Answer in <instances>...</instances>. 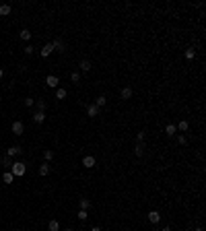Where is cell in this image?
Masks as SVG:
<instances>
[{
  "label": "cell",
  "instance_id": "20",
  "mask_svg": "<svg viewBox=\"0 0 206 231\" xmlns=\"http://www.w3.org/2000/svg\"><path fill=\"white\" fill-rule=\"evenodd\" d=\"M0 165H4V167H13V159L6 157V155H2V157H0Z\"/></svg>",
  "mask_w": 206,
  "mask_h": 231
},
{
  "label": "cell",
  "instance_id": "33",
  "mask_svg": "<svg viewBox=\"0 0 206 231\" xmlns=\"http://www.w3.org/2000/svg\"><path fill=\"white\" fill-rule=\"evenodd\" d=\"M188 143V138L183 136V134H179V136H177V144H186Z\"/></svg>",
  "mask_w": 206,
  "mask_h": 231
},
{
  "label": "cell",
  "instance_id": "3",
  "mask_svg": "<svg viewBox=\"0 0 206 231\" xmlns=\"http://www.w3.org/2000/svg\"><path fill=\"white\" fill-rule=\"evenodd\" d=\"M99 112H101V109H99L95 103H89V105H87V116H89V118H97Z\"/></svg>",
  "mask_w": 206,
  "mask_h": 231
},
{
  "label": "cell",
  "instance_id": "16",
  "mask_svg": "<svg viewBox=\"0 0 206 231\" xmlns=\"http://www.w3.org/2000/svg\"><path fill=\"white\" fill-rule=\"evenodd\" d=\"M19 37H21L23 41H29V39H31V31H29V29H21V31H19Z\"/></svg>",
  "mask_w": 206,
  "mask_h": 231
},
{
  "label": "cell",
  "instance_id": "32",
  "mask_svg": "<svg viewBox=\"0 0 206 231\" xmlns=\"http://www.w3.org/2000/svg\"><path fill=\"white\" fill-rule=\"evenodd\" d=\"M87 217H89L87 211H79V219H80V221H87Z\"/></svg>",
  "mask_w": 206,
  "mask_h": 231
},
{
  "label": "cell",
  "instance_id": "37",
  "mask_svg": "<svg viewBox=\"0 0 206 231\" xmlns=\"http://www.w3.org/2000/svg\"><path fill=\"white\" fill-rule=\"evenodd\" d=\"M196 231H204V229H202V227H196Z\"/></svg>",
  "mask_w": 206,
  "mask_h": 231
},
{
  "label": "cell",
  "instance_id": "38",
  "mask_svg": "<svg viewBox=\"0 0 206 231\" xmlns=\"http://www.w3.org/2000/svg\"><path fill=\"white\" fill-rule=\"evenodd\" d=\"M64 231H74V229H70V227H66V229H64Z\"/></svg>",
  "mask_w": 206,
  "mask_h": 231
},
{
  "label": "cell",
  "instance_id": "36",
  "mask_svg": "<svg viewBox=\"0 0 206 231\" xmlns=\"http://www.w3.org/2000/svg\"><path fill=\"white\" fill-rule=\"evenodd\" d=\"M161 231H171V227H163V229Z\"/></svg>",
  "mask_w": 206,
  "mask_h": 231
},
{
  "label": "cell",
  "instance_id": "1",
  "mask_svg": "<svg viewBox=\"0 0 206 231\" xmlns=\"http://www.w3.org/2000/svg\"><path fill=\"white\" fill-rule=\"evenodd\" d=\"M25 171H27V165H25L23 161H13V167H10V173L15 177L19 176H25Z\"/></svg>",
  "mask_w": 206,
  "mask_h": 231
},
{
  "label": "cell",
  "instance_id": "17",
  "mask_svg": "<svg viewBox=\"0 0 206 231\" xmlns=\"http://www.w3.org/2000/svg\"><path fill=\"white\" fill-rule=\"evenodd\" d=\"M10 4H0V17H8L10 15Z\"/></svg>",
  "mask_w": 206,
  "mask_h": 231
},
{
  "label": "cell",
  "instance_id": "39",
  "mask_svg": "<svg viewBox=\"0 0 206 231\" xmlns=\"http://www.w3.org/2000/svg\"><path fill=\"white\" fill-rule=\"evenodd\" d=\"M15 231H19V229H15Z\"/></svg>",
  "mask_w": 206,
  "mask_h": 231
},
{
  "label": "cell",
  "instance_id": "15",
  "mask_svg": "<svg viewBox=\"0 0 206 231\" xmlns=\"http://www.w3.org/2000/svg\"><path fill=\"white\" fill-rule=\"evenodd\" d=\"M79 204H80V211H89V208H91V200H89V198H80Z\"/></svg>",
  "mask_w": 206,
  "mask_h": 231
},
{
  "label": "cell",
  "instance_id": "25",
  "mask_svg": "<svg viewBox=\"0 0 206 231\" xmlns=\"http://www.w3.org/2000/svg\"><path fill=\"white\" fill-rule=\"evenodd\" d=\"M49 169H52V167H49L48 163H44V165H39V169H37V171H39V176H48Z\"/></svg>",
  "mask_w": 206,
  "mask_h": 231
},
{
  "label": "cell",
  "instance_id": "18",
  "mask_svg": "<svg viewBox=\"0 0 206 231\" xmlns=\"http://www.w3.org/2000/svg\"><path fill=\"white\" fill-rule=\"evenodd\" d=\"M105 103H107V97H105V95H99V97L95 99V105H97L99 109H101V108H103V105H105Z\"/></svg>",
  "mask_w": 206,
  "mask_h": 231
},
{
  "label": "cell",
  "instance_id": "9",
  "mask_svg": "<svg viewBox=\"0 0 206 231\" xmlns=\"http://www.w3.org/2000/svg\"><path fill=\"white\" fill-rule=\"evenodd\" d=\"M175 128L179 132H188V130H190V124H188V120H179V122L175 124Z\"/></svg>",
  "mask_w": 206,
  "mask_h": 231
},
{
  "label": "cell",
  "instance_id": "23",
  "mask_svg": "<svg viewBox=\"0 0 206 231\" xmlns=\"http://www.w3.org/2000/svg\"><path fill=\"white\" fill-rule=\"evenodd\" d=\"M44 159H45V163H49L52 159H54V151H52V149H45V151H44Z\"/></svg>",
  "mask_w": 206,
  "mask_h": 231
},
{
  "label": "cell",
  "instance_id": "34",
  "mask_svg": "<svg viewBox=\"0 0 206 231\" xmlns=\"http://www.w3.org/2000/svg\"><path fill=\"white\" fill-rule=\"evenodd\" d=\"M2 76H4V70H2V66H0V79H2Z\"/></svg>",
  "mask_w": 206,
  "mask_h": 231
},
{
  "label": "cell",
  "instance_id": "26",
  "mask_svg": "<svg viewBox=\"0 0 206 231\" xmlns=\"http://www.w3.org/2000/svg\"><path fill=\"white\" fill-rule=\"evenodd\" d=\"M186 58H188V60H194V58H196V50H194V48L186 50Z\"/></svg>",
  "mask_w": 206,
  "mask_h": 231
},
{
  "label": "cell",
  "instance_id": "24",
  "mask_svg": "<svg viewBox=\"0 0 206 231\" xmlns=\"http://www.w3.org/2000/svg\"><path fill=\"white\" fill-rule=\"evenodd\" d=\"M80 70H83V72H89V70H91V62H89V60H80Z\"/></svg>",
  "mask_w": 206,
  "mask_h": 231
},
{
  "label": "cell",
  "instance_id": "6",
  "mask_svg": "<svg viewBox=\"0 0 206 231\" xmlns=\"http://www.w3.org/2000/svg\"><path fill=\"white\" fill-rule=\"evenodd\" d=\"M52 52H54V48H52V44H45L44 48L39 50V54H41V58H48V56H52Z\"/></svg>",
  "mask_w": 206,
  "mask_h": 231
},
{
  "label": "cell",
  "instance_id": "13",
  "mask_svg": "<svg viewBox=\"0 0 206 231\" xmlns=\"http://www.w3.org/2000/svg\"><path fill=\"white\" fill-rule=\"evenodd\" d=\"M134 155H136V157H144V144L142 143H136V147H134Z\"/></svg>",
  "mask_w": 206,
  "mask_h": 231
},
{
  "label": "cell",
  "instance_id": "14",
  "mask_svg": "<svg viewBox=\"0 0 206 231\" xmlns=\"http://www.w3.org/2000/svg\"><path fill=\"white\" fill-rule=\"evenodd\" d=\"M2 182H4V184H13V182H15V176H13L10 171H4V173H2Z\"/></svg>",
  "mask_w": 206,
  "mask_h": 231
},
{
  "label": "cell",
  "instance_id": "21",
  "mask_svg": "<svg viewBox=\"0 0 206 231\" xmlns=\"http://www.w3.org/2000/svg\"><path fill=\"white\" fill-rule=\"evenodd\" d=\"M48 231H60V223L56 221V219H52V221L48 223Z\"/></svg>",
  "mask_w": 206,
  "mask_h": 231
},
{
  "label": "cell",
  "instance_id": "5",
  "mask_svg": "<svg viewBox=\"0 0 206 231\" xmlns=\"http://www.w3.org/2000/svg\"><path fill=\"white\" fill-rule=\"evenodd\" d=\"M19 153H21V147H19V144H13L10 149H6V157H10V159H13V157H17Z\"/></svg>",
  "mask_w": 206,
  "mask_h": 231
},
{
  "label": "cell",
  "instance_id": "22",
  "mask_svg": "<svg viewBox=\"0 0 206 231\" xmlns=\"http://www.w3.org/2000/svg\"><path fill=\"white\" fill-rule=\"evenodd\" d=\"M120 95H122V99H130V97H132V89H130V87H124L122 91H120Z\"/></svg>",
  "mask_w": 206,
  "mask_h": 231
},
{
  "label": "cell",
  "instance_id": "28",
  "mask_svg": "<svg viewBox=\"0 0 206 231\" xmlns=\"http://www.w3.org/2000/svg\"><path fill=\"white\" fill-rule=\"evenodd\" d=\"M70 81H72V83H80V74L79 72H72V74H70Z\"/></svg>",
  "mask_w": 206,
  "mask_h": 231
},
{
  "label": "cell",
  "instance_id": "8",
  "mask_svg": "<svg viewBox=\"0 0 206 231\" xmlns=\"http://www.w3.org/2000/svg\"><path fill=\"white\" fill-rule=\"evenodd\" d=\"M52 48H54V52H64L66 45H64L62 39H54V41H52Z\"/></svg>",
  "mask_w": 206,
  "mask_h": 231
},
{
  "label": "cell",
  "instance_id": "7",
  "mask_svg": "<svg viewBox=\"0 0 206 231\" xmlns=\"http://www.w3.org/2000/svg\"><path fill=\"white\" fill-rule=\"evenodd\" d=\"M83 167H87V169L95 167V157H93V155H87V157L83 159Z\"/></svg>",
  "mask_w": 206,
  "mask_h": 231
},
{
  "label": "cell",
  "instance_id": "11",
  "mask_svg": "<svg viewBox=\"0 0 206 231\" xmlns=\"http://www.w3.org/2000/svg\"><path fill=\"white\" fill-rule=\"evenodd\" d=\"M33 122L35 124H44L45 122V112H35L33 113Z\"/></svg>",
  "mask_w": 206,
  "mask_h": 231
},
{
  "label": "cell",
  "instance_id": "12",
  "mask_svg": "<svg viewBox=\"0 0 206 231\" xmlns=\"http://www.w3.org/2000/svg\"><path fill=\"white\" fill-rule=\"evenodd\" d=\"M165 134H167V136H175V134H177L175 124H167V126H165Z\"/></svg>",
  "mask_w": 206,
  "mask_h": 231
},
{
  "label": "cell",
  "instance_id": "4",
  "mask_svg": "<svg viewBox=\"0 0 206 231\" xmlns=\"http://www.w3.org/2000/svg\"><path fill=\"white\" fill-rule=\"evenodd\" d=\"M25 132V126H23V122H13V134H17V136H21V134Z\"/></svg>",
  "mask_w": 206,
  "mask_h": 231
},
{
  "label": "cell",
  "instance_id": "30",
  "mask_svg": "<svg viewBox=\"0 0 206 231\" xmlns=\"http://www.w3.org/2000/svg\"><path fill=\"white\" fill-rule=\"evenodd\" d=\"M25 105H27V108H33V105H35V99L33 97H27V99H25Z\"/></svg>",
  "mask_w": 206,
  "mask_h": 231
},
{
  "label": "cell",
  "instance_id": "31",
  "mask_svg": "<svg viewBox=\"0 0 206 231\" xmlns=\"http://www.w3.org/2000/svg\"><path fill=\"white\" fill-rule=\"evenodd\" d=\"M23 52H25V54H27V56H31V54H33V52H35V48H33V45L29 44V45H27V48L23 50Z\"/></svg>",
  "mask_w": 206,
  "mask_h": 231
},
{
  "label": "cell",
  "instance_id": "27",
  "mask_svg": "<svg viewBox=\"0 0 206 231\" xmlns=\"http://www.w3.org/2000/svg\"><path fill=\"white\" fill-rule=\"evenodd\" d=\"M56 97L64 99V97H66V89H56Z\"/></svg>",
  "mask_w": 206,
  "mask_h": 231
},
{
  "label": "cell",
  "instance_id": "2",
  "mask_svg": "<svg viewBox=\"0 0 206 231\" xmlns=\"http://www.w3.org/2000/svg\"><path fill=\"white\" fill-rule=\"evenodd\" d=\"M45 85H48V87H52V89H56V87L60 85V79L56 76V74H48V76H45Z\"/></svg>",
  "mask_w": 206,
  "mask_h": 231
},
{
  "label": "cell",
  "instance_id": "19",
  "mask_svg": "<svg viewBox=\"0 0 206 231\" xmlns=\"http://www.w3.org/2000/svg\"><path fill=\"white\" fill-rule=\"evenodd\" d=\"M35 108H37V112H45V108H48L45 99H37V101H35Z\"/></svg>",
  "mask_w": 206,
  "mask_h": 231
},
{
  "label": "cell",
  "instance_id": "29",
  "mask_svg": "<svg viewBox=\"0 0 206 231\" xmlns=\"http://www.w3.org/2000/svg\"><path fill=\"white\" fill-rule=\"evenodd\" d=\"M144 138H147V132H138L136 134V143H144Z\"/></svg>",
  "mask_w": 206,
  "mask_h": 231
},
{
  "label": "cell",
  "instance_id": "35",
  "mask_svg": "<svg viewBox=\"0 0 206 231\" xmlns=\"http://www.w3.org/2000/svg\"><path fill=\"white\" fill-rule=\"evenodd\" d=\"M91 231H103V229H101V227H93V229H91Z\"/></svg>",
  "mask_w": 206,
  "mask_h": 231
},
{
  "label": "cell",
  "instance_id": "10",
  "mask_svg": "<svg viewBox=\"0 0 206 231\" xmlns=\"http://www.w3.org/2000/svg\"><path fill=\"white\" fill-rule=\"evenodd\" d=\"M147 217H148V221H151V223H159V221H161V213H159V211H151Z\"/></svg>",
  "mask_w": 206,
  "mask_h": 231
}]
</instances>
